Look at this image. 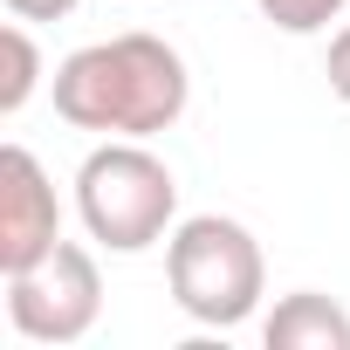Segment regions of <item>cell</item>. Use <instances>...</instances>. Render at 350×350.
<instances>
[{
  "label": "cell",
  "instance_id": "cell-1",
  "mask_svg": "<svg viewBox=\"0 0 350 350\" xmlns=\"http://www.w3.org/2000/svg\"><path fill=\"white\" fill-rule=\"evenodd\" d=\"M49 90H55V117L69 131H96V137H158L193 103L186 55L144 28L62 55Z\"/></svg>",
  "mask_w": 350,
  "mask_h": 350
},
{
  "label": "cell",
  "instance_id": "cell-2",
  "mask_svg": "<svg viewBox=\"0 0 350 350\" xmlns=\"http://www.w3.org/2000/svg\"><path fill=\"white\" fill-rule=\"evenodd\" d=\"M76 220L110 254H144L179 227V179L144 137H103L76 165Z\"/></svg>",
  "mask_w": 350,
  "mask_h": 350
},
{
  "label": "cell",
  "instance_id": "cell-3",
  "mask_svg": "<svg viewBox=\"0 0 350 350\" xmlns=\"http://www.w3.org/2000/svg\"><path fill=\"white\" fill-rule=\"evenodd\" d=\"M165 282H172V302H179L193 323L241 329L261 309V295H268V261H261V241L241 220L193 213L165 241Z\"/></svg>",
  "mask_w": 350,
  "mask_h": 350
},
{
  "label": "cell",
  "instance_id": "cell-4",
  "mask_svg": "<svg viewBox=\"0 0 350 350\" xmlns=\"http://www.w3.org/2000/svg\"><path fill=\"white\" fill-rule=\"evenodd\" d=\"M96 316H103V275L83 241H55V254L8 275V323L28 343H83Z\"/></svg>",
  "mask_w": 350,
  "mask_h": 350
},
{
  "label": "cell",
  "instance_id": "cell-5",
  "mask_svg": "<svg viewBox=\"0 0 350 350\" xmlns=\"http://www.w3.org/2000/svg\"><path fill=\"white\" fill-rule=\"evenodd\" d=\"M62 241V200L55 179L42 172V158L28 144L0 151V275H21L42 254H55Z\"/></svg>",
  "mask_w": 350,
  "mask_h": 350
},
{
  "label": "cell",
  "instance_id": "cell-6",
  "mask_svg": "<svg viewBox=\"0 0 350 350\" xmlns=\"http://www.w3.org/2000/svg\"><path fill=\"white\" fill-rule=\"evenodd\" d=\"M261 343L268 350H350V309L329 302L323 288H295L268 309Z\"/></svg>",
  "mask_w": 350,
  "mask_h": 350
},
{
  "label": "cell",
  "instance_id": "cell-7",
  "mask_svg": "<svg viewBox=\"0 0 350 350\" xmlns=\"http://www.w3.org/2000/svg\"><path fill=\"white\" fill-rule=\"evenodd\" d=\"M35 90H42V49L28 21H8L0 28V117H21Z\"/></svg>",
  "mask_w": 350,
  "mask_h": 350
},
{
  "label": "cell",
  "instance_id": "cell-8",
  "mask_svg": "<svg viewBox=\"0 0 350 350\" xmlns=\"http://www.w3.org/2000/svg\"><path fill=\"white\" fill-rule=\"evenodd\" d=\"M261 21H275L282 35H323L329 21H343L350 0H254Z\"/></svg>",
  "mask_w": 350,
  "mask_h": 350
},
{
  "label": "cell",
  "instance_id": "cell-9",
  "mask_svg": "<svg viewBox=\"0 0 350 350\" xmlns=\"http://www.w3.org/2000/svg\"><path fill=\"white\" fill-rule=\"evenodd\" d=\"M323 76H329L336 103H350V21H343V28L329 35V69H323Z\"/></svg>",
  "mask_w": 350,
  "mask_h": 350
},
{
  "label": "cell",
  "instance_id": "cell-10",
  "mask_svg": "<svg viewBox=\"0 0 350 350\" xmlns=\"http://www.w3.org/2000/svg\"><path fill=\"white\" fill-rule=\"evenodd\" d=\"M83 0H8V14L14 21H62V14H76Z\"/></svg>",
  "mask_w": 350,
  "mask_h": 350
}]
</instances>
